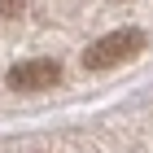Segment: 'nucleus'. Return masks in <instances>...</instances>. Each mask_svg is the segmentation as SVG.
<instances>
[{
    "instance_id": "f257e3e1",
    "label": "nucleus",
    "mask_w": 153,
    "mask_h": 153,
    "mask_svg": "<svg viewBox=\"0 0 153 153\" xmlns=\"http://www.w3.org/2000/svg\"><path fill=\"white\" fill-rule=\"evenodd\" d=\"M136 53H144V31L123 26V31H109V35H101L96 44H88L83 66H88V70H109V66H118V61L136 57Z\"/></svg>"
},
{
    "instance_id": "f03ea898",
    "label": "nucleus",
    "mask_w": 153,
    "mask_h": 153,
    "mask_svg": "<svg viewBox=\"0 0 153 153\" xmlns=\"http://www.w3.org/2000/svg\"><path fill=\"white\" fill-rule=\"evenodd\" d=\"M9 88H18V92H44V88H53V83L61 79V61L53 57H31V61H18V66H9Z\"/></svg>"
},
{
    "instance_id": "7ed1b4c3",
    "label": "nucleus",
    "mask_w": 153,
    "mask_h": 153,
    "mask_svg": "<svg viewBox=\"0 0 153 153\" xmlns=\"http://www.w3.org/2000/svg\"><path fill=\"white\" fill-rule=\"evenodd\" d=\"M22 4L26 0H0V22H13V18L22 13Z\"/></svg>"
}]
</instances>
